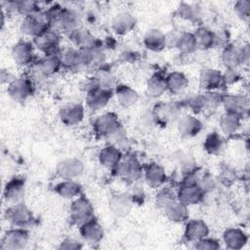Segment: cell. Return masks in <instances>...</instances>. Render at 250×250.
Listing matches in <instances>:
<instances>
[{
	"label": "cell",
	"mask_w": 250,
	"mask_h": 250,
	"mask_svg": "<svg viewBox=\"0 0 250 250\" xmlns=\"http://www.w3.org/2000/svg\"><path fill=\"white\" fill-rule=\"evenodd\" d=\"M95 133L102 138H117L121 131L118 116L112 112L98 116L93 123Z\"/></svg>",
	"instance_id": "1"
},
{
	"label": "cell",
	"mask_w": 250,
	"mask_h": 250,
	"mask_svg": "<svg viewBox=\"0 0 250 250\" xmlns=\"http://www.w3.org/2000/svg\"><path fill=\"white\" fill-rule=\"evenodd\" d=\"M94 218V207L85 196H78L73 199L69 206V219L72 224L80 227Z\"/></svg>",
	"instance_id": "2"
},
{
	"label": "cell",
	"mask_w": 250,
	"mask_h": 250,
	"mask_svg": "<svg viewBox=\"0 0 250 250\" xmlns=\"http://www.w3.org/2000/svg\"><path fill=\"white\" fill-rule=\"evenodd\" d=\"M5 218L13 228L25 229L34 220L32 212L22 202L12 204L5 211Z\"/></svg>",
	"instance_id": "3"
},
{
	"label": "cell",
	"mask_w": 250,
	"mask_h": 250,
	"mask_svg": "<svg viewBox=\"0 0 250 250\" xmlns=\"http://www.w3.org/2000/svg\"><path fill=\"white\" fill-rule=\"evenodd\" d=\"M33 84L27 78H15L8 83L7 93L17 103H24L33 95Z\"/></svg>",
	"instance_id": "4"
},
{
	"label": "cell",
	"mask_w": 250,
	"mask_h": 250,
	"mask_svg": "<svg viewBox=\"0 0 250 250\" xmlns=\"http://www.w3.org/2000/svg\"><path fill=\"white\" fill-rule=\"evenodd\" d=\"M29 239L28 231L22 228H12L5 231L1 240V249L19 250L25 248Z\"/></svg>",
	"instance_id": "5"
},
{
	"label": "cell",
	"mask_w": 250,
	"mask_h": 250,
	"mask_svg": "<svg viewBox=\"0 0 250 250\" xmlns=\"http://www.w3.org/2000/svg\"><path fill=\"white\" fill-rule=\"evenodd\" d=\"M116 176L130 181L138 180L142 176V166L135 156H122L120 162L113 168Z\"/></svg>",
	"instance_id": "6"
},
{
	"label": "cell",
	"mask_w": 250,
	"mask_h": 250,
	"mask_svg": "<svg viewBox=\"0 0 250 250\" xmlns=\"http://www.w3.org/2000/svg\"><path fill=\"white\" fill-rule=\"evenodd\" d=\"M57 174L62 180H75L84 172L83 162L75 157H69L60 161L56 168Z\"/></svg>",
	"instance_id": "7"
},
{
	"label": "cell",
	"mask_w": 250,
	"mask_h": 250,
	"mask_svg": "<svg viewBox=\"0 0 250 250\" xmlns=\"http://www.w3.org/2000/svg\"><path fill=\"white\" fill-rule=\"evenodd\" d=\"M34 44L30 41L20 40L12 48V58L20 66H27L34 60Z\"/></svg>",
	"instance_id": "8"
},
{
	"label": "cell",
	"mask_w": 250,
	"mask_h": 250,
	"mask_svg": "<svg viewBox=\"0 0 250 250\" xmlns=\"http://www.w3.org/2000/svg\"><path fill=\"white\" fill-rule=\"evenodd\" d=\"M49 28H50V25H49L48 21H46L44 15L39 16V14L35 15V16L23 18V20L21 23V31L25 35L31 36L33 38L39 36L40 34H42L46 30H48Z\"/></svg>",
	"instance_id": "9"
},
{
	"label": "cell",
	"mask_w": 250,
	"mask_h": 250,
	"mask_svg": "<svg viewBox=\"0 0 250 250\" xmlns=\"http://www.w3.org/2000/svg\"><path fill=\"white\" fill-rule=\"evenodd\" d=\"M25 190V181L21 177H14L7 182L4 190L3 198L10 204H16L21 202Z\"/></svg>",
	"instance_id": "10"
},
{
	"label": "cell",
	"mask_w": 250,
	"mask_h": 250,
	"mask_svg": "<svg viewBox=\"0 0 250 250\" xmlns=\"http://www.w3.org/2000/svg\"><path fill=\"white\" fill-rule=\"evenodd\" d=\"M204 191L197 184H182L177 191V199L187 206L198 204L203 200Z\"/></svg>",
	"instance_id": "11"
},
{
	"label": "cell",
	"mask_w": 250,
	"mask_h": 250,
	"mask_svg": "<svg viewBox=\"0 0 250 250\" xmlns=\"http://www.w3.org/2000/svg\"><path fill=\"white\" fill-rule=\"evenodd\" d=\"M84 106L81 104H67L59 111V117L62 124L66 126H74L79 124L84 118Z\"/></svg>",
	"instance_id": "12"
},
{
	"label": "cell",
	"mask_w": 250,
	"mask_h": 250,
	"mask_svg": "<svg viewBox=\"0 0 250 250\" xmlns=\"http://www.w3.org/2000/svg\"><path fill=\"white\" fill-rule=\"evenodd\" d=\"M33 44L45 54H57L56 50L59 48L60 44L59 32L49 28L39 36L35 37Z\"/></svg>",
	"instance_id": "13"
},
{
	"label": "cell",
	"mask_w": 250,
	"mask_h": 250,
	"mask_svg": "<svg viewBox=\"0 0 250 250\" xmlns=\"http://www.w3.org/2000/svg\"><path fill=\"white\" fill-rule=\"evenodd\" d=\"M202 122L192 114H187L179 118L177 129L183 138H192L197 136L202 130Z\"/></svg>",
	"instance_id": "14"
},
{
	"label": "cell",
	"mask_w": 250,
	"mask_h": 250,
	"mask_svg": "<svg viewBox=\"0 0 250 250\" xmlns=\"http://www.w3.org/2000/svg\"><path fill=\"white\" fill-rule=\"evenodd\" d=\"M69 38L77 49L93 50L99 48L97 38L86 28H76L71 33H69Z\"/></svg>",
	"instance_id": "15"
},
{
	"label": "cell",
	"mask_w": 250,
	"mask_h": 250,
	"mask_svg": "<svg viewBox=\"0 0 250 250\" xmlns=\"http://www.w3.org/2000/svg\"><path fill=\"white\" fill-rule=\"evenodd\" d=\"M111 96L112 91L110 89L98 87L86 93V104L92 110H99L108 104Z\"/></svg>",
	"instance_id": "16"
},
{
	"label": "cell",
	"mask_w": 250,
	"mask_h": 250,
	"mask_svg": "<svg viewBox=\"0 0 250 250\" xmlns=\"http://www.w3.org/2000/svg\"><path fill=\"white\" fill-rule=\"evenodd\" d=\"M222 104L226 111L231 112L242 117L249 109V101L247 97L242 95H227L223 96Z\"/></svg>",
	"instance_id": "17"
},
{
	"label": "cell",
	"mask_w": 250,
	"mask_h": 250,
	"mask_svg": "<svg viewBox=\"0 0 250 250\" xmlns=\"http://www.w3.org/2000/svg\"><path fill=\"white\" fill-rule=\"evenodd\" d=\"M144 177L146 184L152 188L162 187L167 180V175L164 168L155 162L146 165L144 169Z\"/></svg>",
	"instance_id": "18"
},
{
	"label": "cell",
	"mask_w": 250,
	"mask_h": 250,
	"mask_svg": "<svg viewBox=\"0 0 250 250\" xmlns=\"http://www.w3.org/2000/svg\"><path fill=\"white\" fill-rule=\"evenodd\" d=\"M81 237L88 243H99L104 238V229L102 225L95 219H91L79 227Z\"/></svg>",
	"instance_id": "19"
},
{
	"label": "cell",
	"mask_w": 250,
	"mask_h": 250,
	"mask_svg": "<svg viewBox=\"0 0 250 250\" xmlns=\"http://www.w3.org/2000/svg\"><path fill=\"white\" fill-rule=\"evenodd\" d=\"M224 84L223 73L215 68H204L199 75V85L206 92L215 91Z\"/></svg>",
	"instance_id": "20"
},
{
	"label": "cell",
	"mask_w": 250,
	"mask_h": 250,
	"mask_svg": "<svg viewBox=\"0 0 250 250\" xmlns=\"http://www.w3.org/2000/svg\"><path fill=\"white\" fill-rule=\"evenodd\" d=\"M209 234V228L207 224L199 219H193L188 221L184 235L189 242H196Z\"/></svg>",
	"instance_id": "21"
},
{
	"label": "cell",
	"mask_w": 250,
	"mask_h": 250,
	"mask_svg": "<svg viewBox=\"0 0 250 250\" xmlns=\"http://www.w3.org/2000/svg\"><path fill=\"white\" fill-rule=\"evenodd\" d=\"M136 25L135 18L128 12L117 14L111 21V29L119 36L126 35Z\"/></svg>",
	"instance_id": "22"
},
{
	"label": "cell",
	"mask_w": 250,
	"mask_h": 250,
	"mask_svg": "<svg viewBox=\"0 0 250 250\" xmlns=\"http://www.w3.org/2000/svg\"><path fill=\"white\" fill-rule=\"evenodd\" d=\"M144 45L152 52H161L167 46L168 39L159 29H149L144 35Z\"/></svg>",
	"instance_id": "23"
},
{
	"label": "cell",
	"mask_w": 250,
	"mask_h": 250,
	"mask_svg": "<svg viewBox=\"0 0 250 250\" xmlns=\"http://www.w3.org/2000/svg\"><path fill=\"white\" fill-rule=\"evenodd\" d=\"M133 207V200L127 194L117 193L109 199V208L111 212L118 217L128 215Z\"/></svg>",
	"instance_id": "24"
},
{
	"label": "cell",
	"mask_w": 250,
	"mask_h": 250,
	"mask_svg": "<svg viewBox=\"0 0 250 250\" xmlns=\"http://www.w3.org/2000/svg\"><path fill=\"white\" fill-rule=\"evenodd\" d=\"M223 240L227 248L236 250L244 247L248 241V236L242 229L231 228L225 230L223 234Z\"/></svg>",
	"instance_id": "25"
},
{
	"label": "cell",
	"mask_w": 250,
	"mask_h": 250,
	"mask_svg": "<svg viewBox=\"0 0 250 250\" xmlns=\"http://www.w3.org/2000/svg\"><path fill=\"white\" fill-rule=\"evenodd\" d=\"M98 158L102 166L113 169L122 159V153L117 146L109 145L100 150Z\"/></svg>",
	"instance_id": "26"
},
{
	"label": "cell",
	"mask_w": 250,
	"mask_h": 250,
	"mask_svg": "<svg viewBox=\"0 0 250 250\" xmlns=\"http://www.w3.org/2000/svg\"><path fill=\"white\" fill-rule=\"evenodd\" d=\"M181 107L176 104L162 103L154 107V116L158 122L167 124L176 119L180 113Z\"/></svg>",
	"instance_id": "27"
},
{
	"label": "cell",
	"mask_w": 250,
	"mask_h": 250,
	"mask_svg": "<svg viewBox=\"0 0 250 250\" xmlns=\"http://www.w3.org/2000/svg\"><path fill=\"white\" fill-rule=\"evenodd\" d=\"M62 64L57 54H45L36 62L37 70L44 76H51L59 71Z\"/></svg>",
	"instance_id": "28"
},
{
	"label": "cell",
	"mask_w": 250,
	"mask_h": 250,
	"mask_svg": "<svg viewBox=\"0 0 250 250\" xmlns=\"http://www.w3.org/2000/svg\"><path fill=\"white\" fill-rule=\"evenodd\" d=\"M165 216L173 223H183L188 218V209L186 204L178 199L163 208Z\"/></svg>",
	"instance_id": "29"
},
{
	"label": "cell",
	"mask_w": 250,
	"mask_h": 250,
	"mask_svg": "<svg viewBox=\"0 0 250 250\" xmlns=\"http://www.w3.org/2000/svg\"><path fill=\"white\" fill-rule=\"evenodd\" d=\"M54 190L64 199H74L81 195L82 188L75 180H62L55 186Z\"/></svg>",
	"instance_id": "30"
},
{
	"label": "cell",
	"mask_w": 250,
	"mask_h": 250,
	"mask_svg": "<svg viewBox=\"0 0 250 250\" xmlns=\"http://www.w3.org/2000/svg\"><path fill=\"white\" fill-rule=\"evenodd\" d=\"M167 91L174 95L183 93L189 84L187 75L181 71H173L166 76Z\"/></svg>",
	"instance_id": "31"
},
{
	"label": "cell",
	"mask_w": 250,
	"mask_h": 250,
	"mask_svg": "<svg viewBox=\"0 0 250 250\" xmlns=\"http://www.w3.org/2000/svg\"><path fill=\"white\" fill-rule=\"evenodd\" d=\"M115 96L118 104L123 107H130L139 100V94L137 91L123 84L115 86Z\"/></svg>",
	"instance_id": "32"
},
{
	"label": "cell",
	"mask_w": 250,
	"mask_h": 250,
	"mask_svg": "<svg viewBox=\"0 0 250 250\" xmlns=\"http://www.w3.org/2000/svg\"><path fill=\"white\" fill-rule=\"evenodd\" d=\"M8 11H14L26 18L38 15L40 13V6L35 1L8 2Z\"/></svg>",
	"instance_id": "33"
},
{
	"label": "cell",
	"mask_w": 250,
	"mask_h": 250,
	"mask_svg": "<svg viewBox=\"0 0 250 250\" xmlns=\"http://www.w3.org/2000/svg\"><path fill=\"white\" fill-rule=\"evenodd\" d=\"M222 61L227 68H236L241 63V46L228 45L222 53Z\"/></svg>",
	"instance_id": "34"
},
{
	"label": "cell",
	"mask_w": 250,
	"mask_h": 250,
	"mask_svg": "<svg viewBox=\"0 0 250 250\" xmlns=\"http://www.w3.org/2000/svg\"><path fill=\"white\" fill-rule=\"evenodd\" d=\"M241 124V117L237 114L226 111L223 113L219 120L221 131L226 135L234 134Z\"/></svg>",
	"instance_id": "35"
},
{
	"label": "cell",
	"mask_w": 250,
	"mask_h": 250,
	"mask_svg": "<svg viewBox=\"0 0 250 250\" xmlns=\"http://www.w3.org/2000/svg\"><path fill=\"white\" fill-rule=\"evenodd\" d=\"M175 46L183 55H190L197 49L194 35L190 32L181 33L176 39Z\"/></svg>",
	"instance_id": "36"
},
{
	"label": "cell",
	"mask_w": 250,
	"mask_h": 250,
	"mask_svg": "<svg viewBox=\"0 0 250 250\" xmlns=\"http://www.w3.org/2000/svg\"><path fill=\"white\" fill-rule=\"evenodd\" d=\"M147 92L152 97H160L167 91L166 76H163L160 73H154L150 76L146 83Z\"/></svg>",
	"instance_id": "37"
},
{
	"label": "cell",
	"mask_w": 250,
	"mask_h": 250,
	"mask_svg": "<svg viewBox=\"0 0 250 250\" xmlns=\"http://www.w3.org/2000/svg\"><path fill=\"white\" fill-rule=\"evenodd\" d=\"M193 35L196 41L197 48L200 49L212 48L217 42L216 34L206 27H198Z\"/></svg>",
	"instance_id": "38"
},
{
	"label": "cell",
	"mask_w": 250,
	"mask_h": 250,
	"mask_svg": "<svg viewBox=\"0 0 250 250\" xmlns=\"http://www.w3.org/2000/svg\"><path fill=\"white\" fill-rule=\"evenodd\" d=\"M203 147L209 154H218L223 150L224 140L217 132H212L206 137Z\"/></svg>",
	"instance_id": "39"
},
{
	"label": "cell",
	"mask_w": 250,
	"mask_h": 250,
	"mask_svg": "<svg viewBox=\"0 0 250 250\" xmlns=\"http://www.w3.org/2000/svg\"><path fill=\"white\" fill-rule=\"evenodd\" d=\"M94 77L96 78L99 86L102 88L111 90L113 87L116 86L115 85V77H114L113 73L106 68H103V67L98 68Z\"/></svg>",
	"instance_id": "40"
},
{
	"label": "cell",
	"mask_w": 250,
	"mask_h": 250,
	"mask_svg": "<svg viewBox=\"0 0 250 250\" xmlns=\"http://www.w3.org/2000/svg\"><path fill=\"white\" fill-rule=\"evenodd\" d=\"M175 200H177V192L169 188H162L155 197L156 204L161 208H164Z\"/></svg>",
	"instance_id": "41"
},
{
	"label": "cell",
	"mask_w": 250,
	"mask_h": 250,
	"mask_svg": "<svg viewBox=\"0 0 250 250\" xmlns=\"http://www.w3.org/2000/svg\"><path fill=\"white\" fill-rule=\"evenodd\" d=\"M178 15L181 19L194 22L198 18V12L196 8H194L190 4L187 3H181L178 7Z\"/></svg>",
	"instance_id": "42"
},
{
	"label": "cell",
	"mask_w": 250,
	"mask_h": 250,
	"mask_svg": "<svg viewBox=\"0 0 250 250\" xmlns=\"http://www.w3.org/2000/svg\"><path fill=\"white\" fill-rule=\"evenodd\" d=\"M194 248L195 249H199V250H205V249H208V250H217L219 249L221 246H220V243L214 239V238H210L208 236L194 242Z\"/></svg>",
	"instance_id": "43"
},
{
	"label": "cell",
	"mask_w": 250,
	"mask_h": 250,
	"mask_svg": "<svg viewBox=\"0 0 250 250\" xmlns=\"http://www.w3.org/2000/svg\"><path fill=\"white\" fill-rule=\"evenodd\" d=\"M234 12L240 19H247L250 12V2L247 0H240L234 4Z\"/></svg>",
	"instance_id": "44"
},
{
	"label": "cell",
	"mask_w": 250,
	"mask_h": 250,
	"mask_svg": "<svg viewBox=\"0 0 250 250\" xmlns=\"http://www.w3.org/2000/svg\"><path fill=\"white\" fill-rule=\"evenodd\" d=\"M240 79L239 72L236 68H227L223 73L224 84H234Z\"/></svg>",
	"instance_id": "45"
},
{
	"label": "cell",
	"mask_w": 250,
	"mask_h": 250,
	"mask_svg": "<svg viewBox=\"0 0 250 250\" xmlns=\"http://www.w3.org/2000/svg\"><path fill=\"white\" fill-rule=\"evenodd\" d=\"M197 185L200 187V188L205 192L212 190L215 188V181L210 176H204L202 179L198 180Z\"/></svg>",
	"instance_id": "46"
},
{
	"label": "cell",
	"mask_w": 250,
	"mask_h": 250,
	"mask_svg": "<svg viewBox=\"0 0 250 250\" xmlns=\"http://www.w3.org/2000/svg\"><path fill=\"white\" fill-rule=\"evenodd\" d=\"M60 249H66V250H72V249H80L82 248V244L74 239V238H65L62 240L59 246Z\"/></svg>",
	"instance_id": "47"
}]
</instances>
